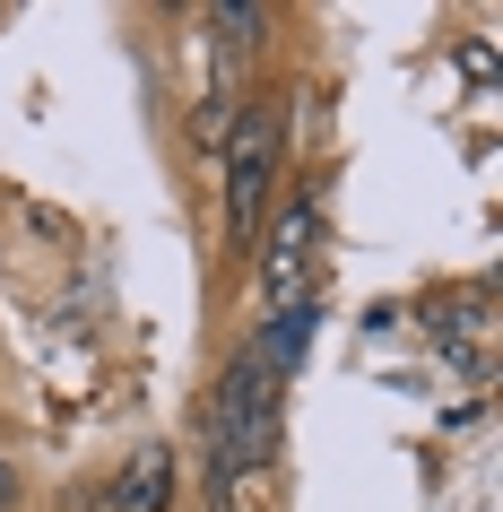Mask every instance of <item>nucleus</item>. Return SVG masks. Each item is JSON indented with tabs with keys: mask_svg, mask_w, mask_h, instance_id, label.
I'll return each mask as SVG.
<instances>
[{
	"mask_svg": "<svg viewBox=\"0 0 503 512\" xmlns=\"http://www.w3.org/2000/svg\"><path fill=\"white\" fill-rule=\"evenodd\" d=\"M269 460H278V374L243 348L209 391V469H217V486H235L252 469H269Z\"/></svg>",
	"mask_w": 503,
	"mask_h": 512,
	"instance_id": "f257e3e1",
	"label": "nucleus"
},
{
	"mask_svg": "<svg viewBox=\"0 0 503 512\" xmlns=\"http://www.w3.org/2000/svg\"><path fill=\"white\" fill-rule=\"evenodd\" d=\"M269 174H278V105H252L235 122V148H226V235H235V243L261 235Z\"/></svg>",
	"mask_w": 503,
	"mask_h": 512,
	"instance_id": "f03ea898",
	"label": "nucleus"
},
{
	"mask_svg": "<svg viewBox=\"0 0 503 512\" xmlns=\"http://www.w3.org/2000/svg\"><path fill=\"white\" fill-rule=\"evenodd\" d=\"M313 252H321V226H313V209L295 200V209L278 217L269 252H261V287H269V304H304V296H313Z\"/></svg>",
	"mask_w": 503,
	"mask_h": 512,
	"instance_id": "7ed1b4c3",
	"label": "nucleus"
},
{
	"mask_svg": "<svg viewBox=\"0 0 503 512\" xmlns=\"http://www.w3.org/2000/svg\"><path fill=\"white\" fill-rule=\"evenodd\" d=\"M313 330H321V304L304 296V304H278V313H269V339L252 356H261L269 374L287 382V374H304V356H313Z\"/></svg>",
	"mask_w": 503,
	"mask_h": 512,
	"instance_id": "20e7f679",
	"label": "nucleus"
},
{
	"mask_svg": "<svg viewBox=\"0 0 503 512\" xmlns=\"http://www.w3.org/2000/svg\"><path fill=\"white\" fill-rule=\"evenodd\" d=\"M165 504H174V452L148 443V452H131V469L113 486V512H165Z\"/></svg>",
	"mask_w": 503,
	"mask_h": 512,
	"instance_id": "39448f33",
	"label": "nucleus"
},
{
	"mask_svg": "<svg viewBox=\"0 0 503 512\" xmlns=\"http://www.w3.org/2000/svg\"><path fill=\"white\" fill-rule=\"evenodd\" d=\"M209 27L226 35V53H252L261 44V9H209Z\"/></svg>",
	"mask_w": 503,
	"mask_h": 512,
	"instance_id": "423d86ee",
	"label": "nucleus"
},
{
	"mask_svg": "<svg viewBox=\"0 0 503 512\" xmlns=\"http://www.w3.org/2000/svg\"><path fill=\"white\" fill-rule=\"evenodd\" d=\"M18 504V478H9V460H0V512Z\"/></svg>",
	"mask_w": 503,
	"mask_h": 512,
	"instance_id": "0eeeda50",
	"label": "nucleus"
}]
</instances>
